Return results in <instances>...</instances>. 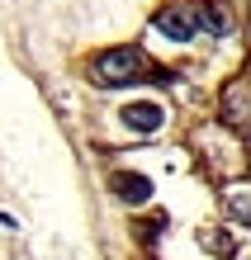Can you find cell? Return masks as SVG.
Masks as SVG:
<instances>
[{"mask_svg":"<svg viewBox=\"0 0 251 260\" xmlns=\"http://www.w3.org/2000/svg\"><path fill=\"white\" fill-rule=\"evenodd\" d=\"M209 251H218V255H232V237H228V232H209Z\"/></svg>","mask_w":251,"mask_h":260,"instance_id":"obj_8","label":"cell"},{"mask_svg":"<svg viewBox=\"0 0 251 260\" xmlns=\"http://www.w3.org/2000/svg\"><path fill=\"white\" fill-rule=\"evenodd\" d=\"M90 71H95L100 85L119 90V85H128L133 76L143 71V52H137V48H109V52H100V62L90 67Z\"/></svg>","mask_w":251,"mask_h":260,"instance_id":"obj_1","label":"cell"},{"mask_svg":"<svg viewBox=\"0 0 251 260\" xmlns=\"http://www.w3.org/2000/svg\"><path fill=\"white\" fill-rule=\"evenodd\" d=\"M194 14H199L194 28H209V34H218V38L232 28V19H228V10H223V5H194Z\"/></svg>","mask_w":251,"mask_h":260,"instance_id":"obj_6","label":"cell"},{"mask_svg":"<svg viewBox=\"0 0 251 260\" xmlns=\"http://www.w3.org/2000/svg\"><path fill=\"white\" fill-rule=\"evenodd\" d=\"M109 194H114L119 204H147L152 199V180L137 175V171H114L109 175Z\"/></svg>","mask_w":251,"mask_h":260,"instance_id":"obj_2","label":"cell"},{"mask_svg":"<svg viewBox=\"0 0 251 260\" xmlns=\"http://www.w3.org/2000/svg\"><path fill=\"white\" fill-rule=\"evenodd\" d=\"M223 204H228V213L237 222H251V185H232L228 194H223Z\"/></svg>","mask_w":251,"mask_h":260,"instance_id":"obj_7","label":"cell"},{"mask_svg":"<svg viewBox=\"0 0 251 260\" xmlns=\"http://www.w3.org/2000/svg\"><path fill=\"white\" fill-rule=\"evenodd\" d=\"M166 123V114H161V104H152V100H137V104H123V128H133V133H156Z\"/></svg>","mask_w":251,"mask_h":260,"instance_id":"obj_3","label":"cell"},{"mask_svg":"<svg viewBox=\"0 0 251 260\" xmlns=\"http://www.w3.org/2000/svg\"><path fill=\"white\" fill-rule=\"evenodd\" d=\"M152 24L161 28L166 38H176V43H190V38H194V19H190L180 5H161V10L152 14Z\"/></svg>","mask_w":251,"mask_h":260,"instance_id":"obj_4","label":"cell"},{"mask_svg":"<svg viewBox=\"0 0 251 260\" xmlns=\"http://www.w3.org/2000/svg\"><path fill=\"white\" fill-rule=\"evenodd\" d=\"M223 114L232 118V123H246V118H251V85H246V81L228 85V95H223Z\"/></svg>","mask_w":251,"mask_h":260,"instance_id":"obj_5","label":"cell"}]
</instances>
